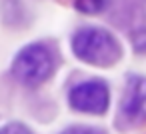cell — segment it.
Instances as JSON below:
<instances>
[{"label": "cell", "instance_id": "obj_6", "mask_svg": "<svg viewBox=\"0 0 146 134\" xmlns=\"http://www.w3.org/2000/svg\"><path fill=\"white\" fill-rule=\"evenodd\" d=\"M0 134H32L30 128L22 122H8L0 128Z\"/></svg>", "mask_w": 146, "mask_h": 134}, {"label": "cell", "instance_id": "obj_5", "mask_svg": "<svg viewBox=\"0 0 146 134\" xmlns=\"http://www.w3.org/2000/svg\"><path fill=\"white\" fill-rule=\"evenodd\" d=\"M108 6V0H74V8L82 14H98Z\"/></svg>", "mask_w": 146, "mask_h": 134}, {"label": "cell", "instance_id": "obj_4", "mask_svg": "<svg viewBox=\"0 0 146 134\" xmlns=\"http://www.w3.org/2000/svg\"><path fill=\"white\" fill-rule=\"evenodd\" d=\"M122 116L132 124H146V76H130L120 100Z\"/></svg>", "mask_w": 146, "mask_h": 134}, {"label": "cell", "instance_id": "obj_8", "mask_svg": "<svg viewBox=\"0 0 146 134\" xmlns=\"http://www.w3.org/2000/svg\"><path fill=\"white\" fill-rule=\"evenodd\" d=\"M60 134H104V132L100 128H96V126H82V124H78V126L64 128Z\"/></svg>", "mask_w": 146, "mask_h": 134}, {"label": "cell", "instance_id": "obj_3", "mask_svg": "<svg viewBox=\"0 0 146 134\" xmlns=\"http://www.w3.org/2000/svg\"><path fill=\"white\" fill-rule=\"evenodd\" d=\"M68 102L74 110L86 114H104L110 104V92L104 80L90 78L84 80L68 92Z\"/></svg>", "mask_w": 146, "mask_h": 134}, {"label": "cell", "instance_id": "obj_2", "mask_svg": "<svg viewBox=\"0 0 146 134\" xmlns=\"http://www.w3.org/2000/svg\"><path fill=\"white\" fill-rule=\"evenodd\" d=\"M56 68L52 50L42 42L26 44L12 62V74L18 82L28 86H38L46 82Z\"/></svg>", "mask_w": 146, "mask_h": 134}, {"label": "cell", "instance_id": "obj_7", "mask_svg": "<svg viewBox=\"0 0 146 134\" xmlns=\"http://www.w3.org/2000/svg\"><path fill=\"white\" fill-rule=\"evenodd\" d=\"M132 46L138 52H146V26L132 32Z\"/></svg>", "mask_w": 146, "mask_h": 134}, {"label": "cell", "instance_id": "obj_1", "mask_svg": "<svg viewBox=\"0 0 146 134\" xmlns=\"http://www.w3.org/2000/svg\"><path fill=\"white\" fill-rule=\"evenodd\" d=\"M72 52L78 60L92 66H112L122 56V48L116 36L100 26L78 28L72 36Z\"/></svg>", "mask_w": 146, "mask_h": 134}]
</instances>
